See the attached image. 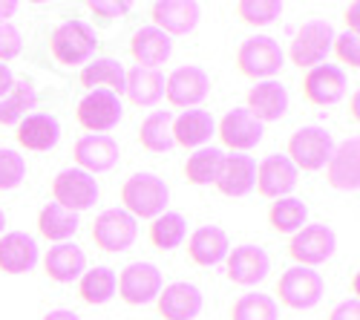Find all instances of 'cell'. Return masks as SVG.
<instances>
[{
  "label": "cell",
  "mask_w": 360,
  "mask_h": 320,
  "mask_svg": "<svg viewBox=\"0 0 360 320\" xmlns=\"http://www.w3.org/2000/svg\"><path fill=\"white\" fill-rule=\"evenodd\" d=\"M328 320H360V303L352 297V300H343L340 306L332 309Z\"/></svg>",
  "instance_id": "ee69618b"
},
{
  "label": "cell",
  "mask_w": 360,
  "mask_h": 320,
  "mask_svg": "<svg viewBox=\"0 0 360 320\" xmlns=\"http://www.w3.org/2000/svg\"><path fill=\"white\" fill-rule=\"evenodd\" d=\"M38 231H41V237L49 240V243H67L75 231H78V214L61 208V205H55V202H49V205L41 208L38 214Z\"/></svg>",
  "instance_id": "1f68e13d"
},
{
  "label": "cell",
  "mask_w": 360,
  "mask_h": 320,
  "mask_svg": "<svg viewBox=\"0 0 360 320\" xmlns=\"http://www.w3.org/2000/svg\"><path fill=\"white\" fill-rule=\"evenodd\" d=\"M277 295H280V303L288 309H297V312L314 309L326 295V280L314 269L294 266L283 271V277L277 280Z\"/></svg>",
  "instance_id": "8992f818"
},
{
  "label": "cell",
  "mask_w": 360,
  "mask_h": 320,
  "mask_svg": "<svg viewBox=\"0 0 360 320\" xmlns=\"http://www.w3.org/2000/svg\"><path fill=\"white\" fill-rule=\"evenodd\" d=\"M15 139H18L20 148L32 151V153L52 151L58 144V139H61V122L49 113H29L26 119L18 124Z\"/></svg>",
  "instance_id": "44dd1931"
},
{
  "label": "cell",
  "mask_w": 360,
  "mask_h": 320,
  "mask_svg": "<svg viewBox=\"0 0 360 320\" xmlns=\"http://www.w3.org/2000/svg\"><path fill=\"white\" fill-rule=\"evenodd\" d=\"M231 320H280V306L271 295H243L231 306Z\"/></svg>",
  "instance_id": "74e56055"
},
{
  "label": "cell",
  "mask_w": 360,
  "mask_h": 320,
  "mask_svg": "<svg viewBox=\"0 0 360 320\" xmlns=\"http://www.w3.org/2000/svg\"><path fill=\"white\" fill-rule=\"evenodd\" d=\"M118 156H122L118 141L112 136H104V133H86L75 141V148H72V159L78 162L81 170L89 173V177H93V173L112 170L118 165Z\"/></svg>",
  "instance_id": "2e32d148"
},
{
  "label": "cell",
  "mask_w": 360,
  "mask_h": 320,
  "mask_svg": "<svg viewBox=\"0 0 360 320\" xmlns=\"http://www.w3.org/2000/svg\"><path fill=\"white\" fill-rule=\"evenodd\" d=\"M115 292L127 306H144L162 292V271L153 263H130L115 274Z\"/></svg>",
  "instance_id": "30bf717a"
},
{
  "label": "cell",
  "mask_w": 360,
  "mask_h": 320,
  "mask_svg": "<svg viewBox=\"0 0 360 320\" xmlns=\"http://www.w3.org/2000/svg\"><path fill=\"white\" fill-rule=\"evenodd\" d=\"M18 12V0H0V23H6Z\"/></svg>",
  "instance_id": "bcb514c9"
},
{
  "label": "cell",
  "mask_w": 360,
  "mask_h": 320,
  "mask_svg": "<svg viewBox=\"0 0 360 320\" xmlns=\"http://www.w3.org/2000/svg\"><path fill=\"white\" fill-rule=\"evenodd\" d=\"M89 237H93V243H96L101 251L118 254V251H127V248L136 243L139 225H136V219H133L127 211L110 208V211H104V214L96 217Z\"/></svg>",
  "instance_id": "ba28073f"
},
{
  "label": "cell",
  "mask_w": 360,
  "mask_h": 320,
  "mask_svg": "<svg viewBox=\"0 0 360 320\" xmlns=\"http://www.w3.org/2000/svg\"><path fill=\"white\" fill-rule=\"evenodd\" d=\"M262 133H265V127L254 119L245 107L228 110L222 115V122L217 124L219 141L225 144L228 151H233V153H248L251 148H257V144L262 141Z\"/></svg>",
  "instance_id": "4fadbf2b"
},
{
  "label": "cell",
  "mask_w": 360,
  "mask_h": 320,
  "mask_svg": "<svg viewBox=\"0 0 360 320\" xmlns=\"http://www.w3.org/2000/svg\"><path fill=\"white\" fill-rule=\"evenodd\" d=\"M332 44H335L332 23L323 20V18H314L297 29V35L288 46V58L300 70H311V67L326 61V55L332 52Z\"/></svg>",
  "instance_id": "3957f363"
},
{
  "label": "cell",
  "mask_w": 360,
  "mask_h": 320,
  "mask_svg": "<svg viewBox=\"0 0 360 320\" xmlns=\"http://www.w3.org/2000/svg\"><path fill=\"white\" fill-rule=\"evenodd\" d=\"M38 96H35V87H29L23 81H15V87L9 90L6 98H0V124L9 127V124H20L29 110L35 107Z\"/></svg>",
  "instance_id": "8d00e7d4"
},
{
  "label": "cell",
  "mask_w": 360,
  "mask_h": 320,
  "mask_svg": "<svg viewBox=\"0 0 360 320\" xmlns=\"http://www.w3.org/2000/svg\"><path fill=\"white\" fill-rule=\"evenodd\" d=\"M156 309L165 320H193L202 312V292L191 283H170L159 292Z\"/></svg>",
  "instance_id": "7402d4cb"
},
{
  "label": "cell",
  "mask_w": 360,
  "mask_h": 320,
  "mask_svg": "<svg viewBox=\"0 0 360 320\" xmlns=\"http://www.w3.org/2000/svg\"><path fill=\"white\" fill-rule=\"evenodd\" d=\"M188 237V222L182 214H162L153 219V225H150V243H153V248L159 251H173L185 243Z\"/></svg>",
  "instance_id": "d590c367"
},
{
  "label": "cell",
  "mask_w": 360,
  "mask_h": 320,
  "mask_svg": "<svg viewBox=\"0 0 360 320\" xmlns=\"http://www.w3.org/2000/svg\"><path fill=\"white\" fill-rule=\"evenodd\" d=\"M96 44H98L96 29L84 20H64L49 38L52 55L58 58V64H67V67L84 64L96 52Z\"/></svg>",
  "instance_id": "5b68a950"
},
{
  "label": "cell",
  "mask_w": 360,
  "mask_h": 320,
  "mask_svg": "<svg viewBox=\"0 0 360 320\" xmlns=\"http://www.w3.org/2000/svg\"><path fill=\"white\" fill-rule=\"evenodd\" d=\"M4 228H6V214H4V208H0V237H4Z\"/></svg>",
  "instance_id": "f907efd6"
},
{
  "label": "cell",
  "mask_w": 360,
  "mask_h": 320,
  "mask_svg": "<svg viewBox=\"0 0 360 320\" xmlns=\"http://www.w3.org/2000/svg\"><path fill=\"white\" fill-rule=\"evenodd\" d=\"M124 96L133 107H156L165 98V75L159 70L133 67L124 78Z\"/></svg>",
  "instance_id": "f1b7e54d"
},
{
  "label": "cell",
  "mask_w": 360,
  "mask_h": 320,
  "mask_svg": "<svg viewBox=\"0 0 360 320\" xmlns=\"http://www.w3.org/2000/svg\"><path fill=\"white\" fill-rule=\"evenodd\" d=\"M352 122H357V93L352 96Z\"/></svg>",
  "instance_id": "681fc988"
},
{
  "label": "cell",
  "mask_w": 360,
  "mask_h": 320,
  "mask_svg": "<svg viewBox=\"0 0 360 320\" xmlns=\"http://www.w3.org/2000/svg\"><path fill=\"white\" fill-rule=\"evenodd\" d=\"M170 133H173V144L191 151V148H202V144L217 133V122L207 110H185L182 115L173 119Z\"/></svg>",
  "instance_id": "484cf974"
},
{
  "label": "cell",
  "mask_w": 360,
  "mask_h": 320,
  "mask_svg": "<svg viewBox=\"0 0 360 320\" xmlns=\"http://www.w3.org/2000/svg\"><path fill=\"white\" fill-rule=\"evenodd\" d=\"M225 260H228L225 263L228 280L236 286H257L271 271V260H268L265 248H259V245H239V248L228 251Z\"/></svg>",
  "instance_id": "ac0fdd59"
},
{
  "label": "cell",
  "mask_w": 360,
  "mask_h": 320,
  "mask_svg": "<svg viewBox=\"0 0 360 320\" xmlns=\"http://www.w3.org/2000/svg\"><path fill=\"white\" fill-rule=\"evenodd\" d=\"M12 87H15V75H12L9 64H0V98H6Z\"/></svg>",
  "instance_id": "f6af8a7d"
},
{
  "label": "cell",
  "mask_w": 360,
  "mask_h": 320,
  "mask_svg": "<svg viewBox=\"0 0 360 320\" xmlns=\"http://www.w3.org/2000/svg\"><path fill=\"white\" fill-rule=\"evenodd\" d=\"M124 64L115 61V58H98V61L86 64L81 70V84L86 87L89 93L93 90H107L112 96H122L124 93Z\"/></svg>",
  "instance_id": "f546056e"
},
{
  "label": "cell",
  "mask_w": 360,
  "mask_h": 320,
  "mask_svg": "<svg viewBox=\"0 0 360 320\" xmlns=\"http://www.w3.org/2000/svg\"><path fill=\"white\" fill-rule=\"evenodd\" d=\"M335 248H338V234L323 222L303 225L288 243V254L297 260V266H306V269L326 263L335 254Z\"/></svg>",
  "instance_id": "9c48e42d"
},
{
  "label": "cell",
  "mask_w": 360,
  "mask_h": 320,
  "mask_svg": "<svg viewBox=\"0 0 360 320\" xmlns=\"http://www.w3.org/2000/svg\"><path fill=\"white\" fill-rule=\"evenodd\" d=\"M44 320H81L75 312H70V309H55V312H49Z\"/></svg>",
  "instance_id": "c3c4849f"
},
{
  "label": "cell",
  "mask_w": 360,
  "mask_h": 320,
  "mask_svg": "<svg viewBox=\"0 0 360 320\" xmlns=\"http://www.w3.org/2000/svg\"><path fill=\"white\" fill-rule=\"evenodd\" d=\"M78 295L86 306H104L115 297V271L107 266H96L78 277Z\"/></svg>",
  "instance_id": "d6a6232c"
},
{
  "label": "cell",
  "mask_w": 360,
  "mask_h": 320,
  "mask_svg": "<svg viewBox=\"0 0 360 320\" xmlns=\"http://www.w3.org/2000/svg\"><path fill=\"white\" fill-rule=\"evenodd\" d=\"M346 90H349L346 72L335 64H317L303 78V96H306V101H311L317 107L338 104L346 96Z\"/></svg>",
  "instance_id": "9a60e30c"
},
{
  "label": "cell",
  "mask_w": 360,
  "mask_h": 320,
  "mask_svg": "<svg viewBox=\"0 0 360 320\" xmlns=\"http://www.w3.org/2000/svg\"><path fill=\"white\" fill-rule=\"evenodd\" d=\"M297 177H300V170L291 165V159L285 153H271L257 165L254 188L265 199H283L297 188Z\"/></svg>",
  "instance_id": "5bb4252c"
},
{
  "label": "cell",
  "mask_w": 360,
  "mask_h": 320,
  "mask_svg": "<svg viewBox=\"0 0 360 320\" xmlns=\"http://www.w3.org/2000/svg\"><path fill=\"white\" fill-rule=\"evenodd\" d=\"M283 64H285V52L268 35H251L236 49V70L251 81L277 75L283 70Z\"/></svg>",
  "instance_id": "7a4b0ae2"
},
{
  "label": "cell",
  "mask_w": 360,
  "mask_h": 320,
  "mask_svg": "<svg viewBox=\"0 0 360 320\" xmlns=\"http://www.w3.org/2000/svg\"><path fill=\"white\" fill-rule=\"evenodd\" d=\"M124 115V107H122V98L107 93V90H93L86 93L81 101H78V110H75V119L84 130L89 133H104L112 130Z\"/></svg>",
  "instance_id": "8fae6325"
},
{
  "label": "cell",
  "mask_w": 360,
  "mask_h": 320,
  "mask_svg": "<svg viewBox=\"0 0 360 320\" xmlns=\"http://www.w3.org/2000/svg\"><path fill=\"white\" fill-rule=\"evenodd\" d=\"M52 199H55V205H61L72 214H81L98 202V182L81 167L61 170L52 179Z\"/></svg>",
  "instance_id": "52a82bcc"
},
{
  "label": "cell",
  "mask_w": 360,
  "mask_h": 320,
  "mask_svg": "<svg viewBox=\"0 0 360 320\" xmlns=\"http://www.w3.org/2000/svg\"><path fill=\"white\" fill-rule=\"evenodd\" d=\"M202 6L196 0H159V4L150 6V18L153 26L162 29L167 38L173 35H188L191 29L199 23Z\"/></svg>",
  "instance_id": "d6986e66"
},
{
  "label": "cell",
  "mask_w": 360,
  "mask_h": 320,
  "mask_svg": "<svg viewBox=\"0 0 360 320\" xmlns=\"http://www.w3.org/2000/svg\"><path fill=\"white\" fill-rule=\"evenodd\" d=\"M207 93H211V78H207V72L196 64L179 67L165 78V96H167L170 107H179V110L188 107L191 110V107L202 104Z\"/></svg>",
  "instance_id": "7c38bea8"
},
{
  "label": "cell",
  "mask_w": 360,
  "mask_h": 320,
  "mask_svg": "<svg viewBox=\"0 0 360 320\" xmlns=\"http://www.w3.org/2000/svg\"><path fill=\"white\" fill-rule=\"evenodd\" d=\"M335 153V139L326 127H300L288 139V159L297 170H320Z\"/></svg>",
  "instance_id": "277c9868"
},
{
  "label": "cell",
  "mask_w": 360,
  "mask_h": 320,
  "mask_svg": "<svg viewBox=\"0 0 360 320\" xmlns=\"http://www.w3.org/2000/svg\"><path fill=\"white\" fill-rule=\"evenodd\" d=\"M173 52V41L156 26H144L133 35L130 41V55L136 58V67H147L156 70L159 64H165Z\"/></svg>",
  "instance_id": "83f0119b"
},
{
  "label": "cell",
  "mask_w": 360,
  "mask_h": 320,
  "mask_svg": "<svg viewBox=\"0 0 360 320\" xmlns=\"http://www.w3.org/2000/svg\"><path fill=\"white\" fill-rule=\"evenodd\" d=\"M254 182H257V162L254 156H245V153H231L225 156L222 162V170H219V179H217V191L222 196H245L248 191H254Z\"/></svg>",
  "instance_id": "d4e9b609"
},
{
  "label": "cell",
  "mask_w": 360,
  "mask_h": 320,
  "mask_svg": "<svg viewBox=\"0 0 360 320\" xmlns=\"http://www.w3.org/2000/svg\"><path fill=\"white\" fill-rule=\"evenodd\" d=\"M225 153L219 148H199L185 162V179L191 185H217Z\"/></svg>",
  "instance_id": "e575fe53"
},
{
  "label": "cell",
  "mask_w": 360,
  "mask_h": 320,
  "mask_svg": "<svg viewBox=\"0 0 360 320\" xmlns=\"http://www.w3.org/2000/svg\"><path fill=\"white\" fill-rule=\"evenodd\" d=\"M236 15L248 26H265L283 15V4L280 0H239Z\"/></svg>",
  "instance_id": "f35d334b"
},
{
  "label": "cell",
  "mask_w": 360,
  "mask_h": 320,
  "mask_svg": "<svg viewBox=\"0 0 360 320\" xmlns=\"http://www.w3.org/2000/svg\"><path fill=\"white\" fill-rule=\"evenodd\" d=\"M173 115L170 110H156L150 113L139 127V144L147 153H167L173 148Z\"/></svg>",
  "instance_id": "4dcf8cb0"
},
{
  "label": "cell",
  "mask_w": 360,
  "mask_h": 320,
  "mask_svg": "<svg viewBox=\"0 0 360 320\" xmlns=\"http://www.w3.org/2000/svg\"><path fill=\"white\" fill-rule=\"evenodd\" d=\"M89 12L107 23L112 18H124L130 12V4H127V0H122V4H104V0H98V4H89Z\"/></svg>",
  "instance_id": "7bdbcfd3"
},
{
  "label": "cell",
  "mask_w": 360,
  "mask_h": 320,
  "mask_svg": "<svg viewBox=\"0 0 360 320\" xmlns=\"http://www.w3.org/2000/svg\"><path fill=\"white\" fill-rule=\"evenodd\" d=\"M306 219H309V208L297 196H283L271 202V208H268V222H271L277 234H297L306 225Z\"/></svg>",
  "instance_id": "836d02e7"
},
{
  "label": "cell",
  "mask_w": 360,
  "mask_h": 320,
  "mask_svg": "<svg viewBox=\"0 0 360 320\" xmlns=\"http://www.w3.org/2000/svg\"><path fill=\"white\" fill-rule=\"evenodd\" d=\"M122 202L124 211L136 219H156L165 214L170 202V188L165 179H159L156 173H133V177L122 185Z\"/></svg>",
  "instance_id": "6da1fadb"
},
{
  "label": "cell",
  "mask_w": 360,
  "mask_h": 320,
  "mask_svg": "<svg viewBox=\"0 0 360 320\" xmlns=\"http://www.w3.org/2000/svg\"><path fill=\"white\" fill-rule=\"evenodd\" d=\"M38 263V245L23 231H9L0 237V271L4 274H26Z\"/></svg>",
  "instance_id": "603a6c76"
},
{
  "label": "cell",
  "mask_w": 360,
  "mask_h": 320,
  "mask_svg": "<svg viewBox=\"0 0 360 320\" xmlns=\"http://www.w3.org/2000/svg\"><path fill=\"white\" fill-rule=\"evenodd\" d=\"M335 52H338V58L343 64H349L352 70H357L360 67V41H357V35H352V32H343V35H335Z\"/></svg>",
  "instance_id": "b9f144b4"
},
{
  "label": "cell",
  "mask_w": 360,
  "mask_h": 320,
  "mask_svg": "<svg viewBox=\"0 0 360 320\" xmlns=\"http://www.w3.org/2000/svg\"><path fill=\"white\" fill-rule=\"evenodd\" d=\"M231 245H228V234L217 225H202L196 228L191 240H188V257L193 266H202V269H211L217 263L228 257Z\"/></svg>",
  "instance_id": "cb8c5ba5"
},
{
  "label": "cell",
  "mask_w": 360,
  "mask_h": 320,
  "mask_svg": "<svg viewBox=\"0 0 360 320\" xmlns=\"http://www.w3.org/2000/svg\"><path fill=\"white\" fill-rule=\"evenodd\" d=\"M26 177V159L18 151L0 148V191H12Z\"/></svg>",
  "instance_id": "ab89813d"
},
{
  "label": "cell",
  "mask_w": 360,
  "mask_h": 320,
  "mask_svg": "<svg viewBox=\"0 0 360 320\" xmlns=\"http://www.w3.org/2000/svg\"><path fill=\"white\" fill-rule=\"evenodd\" d=\"M44 271L55 283H75L86 271V254L75 243H58L44 257Z\"/></svg>",
  "instance_id": "4316f807"
},
{
  "label": "cell",
  "mask_w": 360,
  "mask_h": 320,
  "mask_svg": "<svg viewBox=\"0 0 360 320\" xmlns=\"http://www.w3.org/2000/svg\"><path fill=\"white\" fill-rule=\"evenodd\" d=\"M245 110L254 115L259 124L280 122L285 115V110H288V90L274 78L259 81L257 87H251L248 96H245Z\"/></svg>",
  "instance_id": "ffe728a7"
},
{
  "label": "cell",
  "mask_w": 360,
  "mask_h": 320,
  "mask_svg": "<svg viewBox=\"0 0 360 320\" xmlns=\"http://www.w3.org/2000/svg\"><path fill=\"white\" fill-rule=\"evenodd\" d=\"M23 49V35H20V29L6 20V23H0V64H6L12 61V58H18Z\"/></svg>",
  "instance_id": "60d3db41"
},
{
  "label": "cell",
  "mask_w": 360,
  "mask_h": 320,
  "mask_svg": "<svg viewBox=\"0 0 360 320\" xmlns=\"http://www.w3.org/2000/svg\"><path fill=\"white\" fill-rule=\"evenodd\" d=\"M357 15H360V4H352V9H346V26L352 29V35H357Z\"/></svg>",
  "instance_id": "7dc6e473"
},
{
  "label": "cell",
  "mask_w": 360,
  "mask_h": 320,
  "mask_svg": "<svg viewBox=\"0 0 360 320\" xmlns=\"http://www.w3.org/2000/svg\"><path fill=\"white\" fill-rule=\"evenodd\" d=\"M326 182L338 191L360 188V139L357 136L335 144L332 159L326 162Z\"/></svg>",
  "instance_id": "e0dca14e"
}]
</instances>
